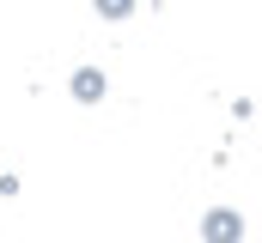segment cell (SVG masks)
I'll use <instances>...</instances> for the list:
<instances>
[{"instance_id":"6da1fadb","label":"cell","mask_w":262,"mask_h":243,"mask_svg":"<svg viewBox=\"0 0 262 243\" xmlns=\"http://www.w3.org/2000/svg\"><path fill=\"white\" fill-rule=\"evenodd\" d=\"M207 237H213V243H232V237H238V219H232V213H207Z\"/></svg>"},{"instance_id":"7a4b0ae2","label":"cell","mask_w":262,"mask_h":243,"mask_svg":"<svg viewBox=\"0 0 262 243\" xmlns=\"http://www.w3.org/2000/svg\"><path fill=\"white\" fill-rule=\"evenodd\" d=\"M122 6H128V0H104V12H122Z\"/></svg>"}]
</instances>
